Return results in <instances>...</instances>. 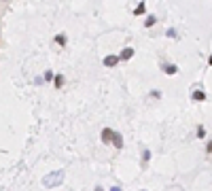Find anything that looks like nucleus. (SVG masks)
I'll list each match as a JSON object with an SVG mask.
<instances>
[{
  "label": "nucleus",
  "mask_w": 212,
  "mask_h": 191,
  "mask_svg": "<svg viewBox=\"0 0 212 191\" xmlns=\"http://www.w3.org/2000/svg\"><path fill=\"white\" fill-rule=\"evenodd\" d=\"M117 62H119V57H117V55H108V57L104 59V64H106V66H115Z\"/></svg>",
  "instance_id": "obj_1"
},
{
  "label": "nucleus",
  "mask_w": 212,
  "mask_h": 191,
  "mask_svg": "<svg viewBox=\"0 0 212 191\" xmlns=\"http://www.w3.org/2000/svg\"><path fill=\"white\" fill-rule=\"evenodd\" d=\"M131 55H134V49H123V51H121V59H129V57H131Z\"/></svg>",
  "instance_id": "obj_2"
},
{
  "label": "nucleus",
  "mask_w": 212,
  "mask_h": 191,
  "mask_svg": "<svg viewBox=\"0 0 212 191\" xmlns=\"http://www.w3.org/2000/svg\"><path fill=\"white\" fill-rule=\"evenodd\" d=\"M102 140H104V142H110V140H113V132H110V130H104V132H102Z\"/></svg>",
  "instance_id": "obj_3"
},
{
  "label": "nucleus",
  "mask_w": 212,
  "mask_h": 191,
  "mask_svg": "<svg viewBox=\"0 0 212 191\" xmlns=\"http://www.w3.org/2000/svg\"><path fill=\"white\" fill-rule=\"evenodd\" d=\"M113 142H115V146H119V149L123 146V140H121V136H119V134H113Z\"/></svg>",
  "instance_id": "obj_4"
},
{
  "label": "nucleus",
  "mask_w": 212,
  "mask_h": 191,
  "mask_svg": "<svg viewBox=\"0 0 212 191\" xmlns=\"http://www.w3.org/2000/svg\"><path fill=\"white\" fill-rule=\"evenodd\" d=\"M55 85H57V87H62V85H64V77H59V74H57V77H55Z\"/></svg>",
  "instance_id": "obj_5"
},
{
  "label": "nucleus",
  "mask_w": 212,
  "mask_h": 191,
  "mask_svg": "<svg viewBox=\"0 0 212 191\" xmlns=\"http://www.w3.org/2000/svg\"><path fill=\"white\" fill-rule=\"evenodd\" d=\"M142 11H144V4H138V6H136V11H134V13H136V15H140V13H142Z\"/></svg>",
  "instance_id": "obj_6"
},
{
  "label": "nucleus",
  "mask_w": 212,
  "mask_h": 191,
  "mask_svg": "<svg viewBox=\"0 0 212 191\" xmlns=\"http://www.w3.org/2000/svg\"><path fill=\"white\" fill-rule=\"evenodd\" d=\"M195 100H204V94L202 92H195Z\"/></svg>",
  "instance_id": "obj_7"
},
{
  "label": "nucleus",
  "mask_w": 212,
  "mask_h": 191,
  "mask_svg": "<svg viewBox=\"0 0 212 191\" xmlns=\"http://www.w3.org/2000/svg\"><path fill=\"white\" fill-rule=\"evenodd\" d=\"M208 151H212V142H210V144H208Z\"/></svg>",
  "instance_id": "obj_8"
},
{
  "label": "nucleus",
  "mask_w": 212,
  "mask_h": 191,
  "mask_svg": "<svg viewBox=\"0 0 212 191\" xmlns=\"http://www.w3.org/2000/svg\"><path fill=\"white\" fill-rule=\"evenodd\" d=\"M210 64H212V55H210Z\"/></svg>",
  "instance_id": "obj_9"
}]
</instances>
